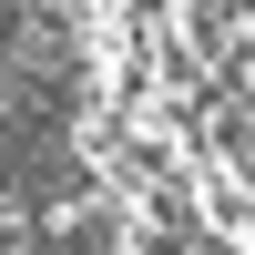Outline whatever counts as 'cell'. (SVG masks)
Here are the masks:
<instances>
[{
	"instance_id": "obj_1",
	"label": "cell",
	"mask_w": 255,
	"mask_h": 255,
	"mask_svg": "<svg viewBox=\"0 0 255 255\" xmlns=\"http://www.w3.org/2000/svg\"><path fill=\"white\" fill-rule=\"evenodd\" d=\"M133 245H143V225H133L123 194H82L41 225V255H133Z\"/></svg>"
}]
</instances>
